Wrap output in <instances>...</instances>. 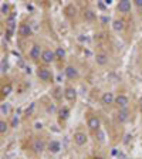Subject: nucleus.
<instances>
[{
  "label": "nucleus",
  "instance_id": "7",
  "mask_svg": "<svg viewBox=\"0 0 142 159\" xmlns=\"http://www.w3.org/2000/svg\"><path fill=\"white\" fill-rule=\"evenodd\" d=\"M41 54H43V51H40V46H37V44H34L33 47L30 48V51H29V55H30L31 60L41 58Z\"/></svg>",
  "mask_w": 142,
  "mask_h": 159
},
{
  "label": "nucleus",
  "instance_id": "10",
  "mask_svg": "<svg viewBox=\"0 0 142 159\" xmlns=\"http://www.w3.org/2000/svg\"><path fill=\"white\" fill-rule=\"evenodd\" d=\"M101 101L104 105H111V104H115V97L112 92H104L101 97Z\"/></svg>",
  "mask_w": 142,
  "mask_h": 159
},
{
  "label": "nucleus",
  "instance_id": "13",
  "mask_svg": "<svg viewBox=\"0 0 142 159\" xmlns=\"http://www.w3.org/2000/svg\"><path fill=\"white\" fill-rule=\"evenodd\" d=\"M33 149L36 153H41L46 149V145H44V142L41 141V139H36L33 142Z\"/></svg>",
  "mask_w": 142,
  "mask_h": 159
},
{
  "label": "nucleus",
  "instance_id": "26",
  "mask_svg": "<svg viewBox=\"0 0 142 159\" xmlns=\"http://www.w3.org/2000/svg\"><path fill=\"white\" fill-rule=\"evenodd\" d=\"M17 125H19V117L14 115L13 117V121H11V126H13V128H16Z\"/></svg>",
  "mask_w": 142,
  "mask_h": 159
},
{
  "label": "nucleus",
  "instance_id": "12",
  "mask_svg": "<svg viewBox=\"0 0 142 159\" xmlns=\"http://www.w3.org/2000/svg\"><path fill=\"white\" fill-rule=\"evenodd\" d=\"M117 119H118V122H126L129 119V112L128 109H119L118 114H117Z\"/></svg>",
  "mask_w": 142,
  "mask_h": 159
},
{
  "label": "nucleus",
  "instance_id": "24",
  "mask_svg": "<svg viewBox=\"0 0 142 159\" xmlns=\"http://www.w3.org/2000/svg\"><path fill=\"white\" fill-rule=\"evenodd\" d=\"M9 10H10V6H9V4H6V3L2 4V13H3V14H9Z\"/></svg>",
  "mask_w": 142,
  "mask_h": 159
},
{
  "label": "nucleus",
  "instance_id": "21",
  "mask_svg": "<svg viewBox=\"0 0 142 159\" xmlns=\"http://www.w3.org/2000/svg\"><path fill=\"white\" fill-rule=\"evenodd\" d=\"M58 114H60L61 118H67L68 114H70V109H68L67 107H63V108L60 109V112H58Z\"/></svg>",
  "mask_w": 142,
  "mask_h": 159
},
{
  "label": "nucleus",
  "instance_id": "14",
  "mask_svg": "<svg viewBox=\"0 0 142 159\" xmlns=\"http://www.w3.org/2000/svg\"><path fill=\"white\" fill-rule=\"evenodd\" d=\"M48 151H50L51 153H58L61 151V145L58 141H51L50 144H48Z\"/></svg>",
  "mask_w": 142,
  "mask_h": 159
},
{
  "label": "nucleus",
  "instance_id": "34",
  "mask_svg": "<svg viewBox=\"0 0 142 159\" xmlns=\"http://www.w3.org/2000/svg\"><path fill=\"white\" fill-rule=\"evenodd\" d=\"M141 14H142V9H141Z\"/></svg>",
  "mask_w": 142,
  "mask_h": 159
},
{
  "label": "nucleus",
  "instance_id": "20",
  "mask_svg": "<svg viewBox=\"0 0 142 159\" xmlns=\"http://www.w3.org/2000/svg\"><path fill=\"white\" fill-rule=\"evenodd\" d=\"M9 111H10V107H9V104H7V102H3V104H2V108H0L2 115H7V114H9Z\"/></svg>",
  "mask_w": 142,
  "mask_h": 159
},
{
  "label": "nucleus",
  "instance_id": "28",
  "mask_svg": "<svg viewBox=\"0 0 142 159\" xmlns=\"http://www.w3.org/2000/svg\"><path fill=\"white\" fill-rule=\"evenodd\" d=\"M98 139H100V142H102V141H104V134H102L101 131H98Z\"/></svg>",
  "mask_w": 142,
  "mask_h": 159
},
{
  "label": "nucleus",
  "instance_id": "23",
  "mask_svg": "<svg viewBox=\"0 0 142 159\" xmlns=\"http://www.w3.org/2000/svg\"><path fill=\"white\" fill-rule=\"evenodd\" d=\"M84 16H85V19H87V20H94V19H95V14H94V11H92V10H87Z\"/></svg>",
  "mask_w": 142,
  "mask_h": 159
},
{
  "label": "nucleus",
  "instance_id": "6",
  "mask_svg": "<svg viewBox=\"0 0 142 159\" xmlns=\"http://www.w3.org/2000/svg\"><path fill=\"white\" fill-rule=\"evenodd\" d=\"M65 75L68 80H77L78 78V70L74 65H67L65 67Z\"/></svg>",
  "mask_w": 142,
  "mask_h": 159
},
{
  "label": "nucleus",
  "instance_id": "2",
  "mask_svg": "<svg viewBox=\"0 0 142 159\" xmlns=\"http://www.w3.org/2000/svg\"><path fill=\"white\" fill-rule=\"evenodd\" d=\"M37 77L40 78L41 81L48 82L51 80V73H50V70L46 67H38L37 68Z\"/></svg>",
  "mask_w": 142,
  "mask_h": 159
},
{
  "label": "nucleus",
  "instance_id": "18",
  "mask_svg": "<svg viewBox=\"0 0 142 159\" xmlns=\"http://www.w3.org/2000/svg\"><path fill=\"white\" fill-rule=\"evenodd\" d=\"M6 23H7V27L10 29V30H13L14 24H16V16H14V14L9 16V17H7V20H6Z\"/></svg>",
  "mask_w": 142,
  "mask_h": 159
},
{
  "label": "nucleus",
  "instance_id": "11",
  "mask_svg": "<svg viewBox=\"0 0 142 159\" xmlns=\"http://www.w3.org/2000/svg\"><path fill=\"white\" fill-rule=\"evenodd\" d=\"M19 36H21V37H29V36H31L30 24H21L20 27H19Z\"/></svg>",
  "mask_w": 142,
  "mask_h": 159
},
{
  "label": "nucleus",
  "instance_id": "35",
  "mask_svg": "<svg viewBox=\"0 0 142 159\" xmlns=\"http://www.w3.org/2000/svg\"><path fill=\"white\" fill-rule=\"evenodd\" d=\"M97 159H102V158H97Z\"/></svg>",
  "mask_w": 142,
  "mask_h": 159
},
{
  "label": "nucleus",
  "instance_id": "29",
  "mask_svg": "<svg viewBox=\"0 0 142 159\" xmlns=\"http://www.w3.org/2000/svg\"><path fill=\"white\" fill-rule=\"evenodd\" d=\"M36 129H43V124L41 122H36V126H34Z\"/></svg>",
  "mask_w": 142,
  "mask_h": 159
},
{
  "label": "nucleus",
  "instance_id": "1",
  "mask_svg": "<svg viewBox=\"0 0 142 159\" xmlns=\"http://www.w3.org/2000/svg\"><path fill=\"white\" fill-rule=\"evenodd\" d=\"M128 104H129V99L126 95L119 94L115 97V105H117L119 109H126L128 108Z\"/></svg>",
  "mask_w": 142,
  "mask_h": 159
},
{
  "label": "nucleus",
  "instance_id": "17",
  "mask_svg": "<svg viewBox=\"0 0 142 159\" xmlns=\"http://www.w3.org/2000/svg\"><path fill=\"white\" fill-rule=\"evenodd\" d=\"M11 91H13V87H11L10 84L4 85V87L2 88V97H3V98H6V97H9V95L11 94Z\"/></svg>",
  "mask_w": 142,
  "mask_h": 159
},
{
  "label": "nucleus",
  "instance_id": "15",
  "mask_svg": "<svg viewBox=\"0 0 142 159\" xmlns=\"http://www.w3.org/2000/svg\"><path fill=\"white\" fill-rule=\"evenodd\" d=\"M112 29H114L115 31H122L124 29H125V23H124V20H119V19H117V20L112 21Z\"/></svg>",
  "mask_w": 142,
  "mask_h": 159
},
{
  "label": "nucleus",
  "instance_id": "31",
  "mask_svg": "<svg viewBox=\"0 0 142 159\" xmlns=\"http://www.w3.org/2000/svg\"><path fill=\"white\" fill-rule=\"evenodd\" d=\"M33 108H34V104H31L30 109H27V111H26V112H27V114H30V112H31V111H33Z\"/></svg>",
  "mask_w": 142,
  "mask_h": 159
},
{
  "label": "nucleus",
  "instance_id": "32",
  "mask_svg": "<svg viewBox=\"0 0 142 159\" xmlns=\"http://www.w3.org/2000/svg\"><path fill=\"white\" fill-rule=\"evenodd\" d=\"M139 109H141V112H142V97L139 98Z\"/></svg>",
  "mask_w": 142,
  "mask_h": 159
},
{
  "label": "nucleus",
  "instance_id": "27",
  "mask_svg": "<svg viewBox=\"0 0 142 159\" xmlns=\"http://www.w3.org/2000/svg\"><path fill=\"white\" fill-rule=\"evenodd\" d=\"M134 4H135L136 7H141L142 9V0H134Z\"/></svg>",
  "mask_w": 142,
  "mask_h": 159
},
{
  "label": "nucleus",
  "instance_id": "16",
  "mask_svg": "<svg viewBox=\"0 0 142 159\" xmlns=\"http://www.w3.org/2000/svg\"><path fill=\"white\" fill-rule=\"evenodd\" d=\"M95 63L98 65H105L108 63V55L107 54H97L95 55Z\"/></svg>",
  "mask_w": 142,
  "mask_h": 159
},
{
  "label": "nucleus",
  "instance_id": "5",
  "mask_svg": "<svg viewBox=\"0 0 142 159\" xmlns=\"http://www.w3.org/2000/svg\"><path fill=\"white\" fill-rule=\"evenodd\" d=\"M131 7H132V3L129 0H121L118 3V6H117V9H118L119 13H129Z\"/></svg>",
  "mask_w": 142,
  "mask_h": 159
},
{
  "label": "nucleus",
  "instance_id": "30",
  "mask_svg": "<svg viewBox=\"0 0 142 159\" xmlns=\"http://www.w3.org/2000/svg\"><path fill=\"white\" fill-rule=\"evenodd\" d=\"M108 20H109V19L107 16H102L101 17V21H102V23H108Z\"/></svg>",
  "mask_w": 142,
  "mask_h": 159
},
{
  "label": "nucleus",
  "instance_id": "22",
  "mask_svg": "<svg viewBox=\"0 0 142 159\" xmlns=\"http://www.w3.org/2000/svg\"><path fill=\"white\" fill-rule=\"evenodd\" d=\"M7 124L4 121H0V134H2V135H4V134H6L7 132Z\"/></svg>",
  "mask_w": 142,
  "mask_h": 159
},
{
  "label": "nucleus",
  "instance_id": "8",
  "mask_svg": "<svg viewBox=\"0 0 142 159\" xmlns=\"http://www.w3.org/2000/svg\"><path fill=\"white\" fill-rule=\"evenodd\" d=\"M74 142L77 144L78 146H82L87 144V135L84 132H75L74 134Z\"/></svg>",
  "mask_w": 142,
  "mask_h": 159
},
{
  "label": "nucleus",
  "instance_id": "4",
  "mask_svg": "<svg viewBox=\"0 0 142 159\" xmlns=\"http://www.w3.org/2000/svg\"><path fill=\"white\" fill-rule=\"evenodd\" d=\"M88 128L91 129V131H100V126H101V121H100L98 117H90L88 118V122H87Z\"/></svg>",
  "mask_w": 142,
  "mask_h": 159
},
{
  "label": "nucleus",
  "instance_id": "19",
  "mask_svg": "<svg viewBox=\"0 0 142 159\" xmlns=\"http://www.w3.org/2000/svg\"><path fill=\"white\" fill-rule=\"evenodd\" d=\"M64 55H65L64 48H61V47H57V48H55V57L60 58V60H63V58H64Z\"/></svg>",
  "mask_w": 142,
  "mask_h": 159
},
{
  "label": "nucleus",
  "instance_id": "33",
  "mask_svg": "<svg viewBox=\"0 0 142 159\" xmlns=\"http://www.w3.org/2000/svg\"><path fill=\"white\" fill-rule=\"evenodd\" d=\"M129 138H131V136H129V135H126V136H125V141H124V142H125V144H128V141H129Z\"/></svg>",
  "mask_w": 142,
  "mask_h": 159
},
{
  "label": "nucleus",
  "instance_id": "3",
  "mask_svg": "<svg viewBox=\"0 0 142 159\" xmlns=\"http://www.w3.org/2000/svg\"><path fill=\"white\" fill-rule=\"evenodd\" d=\"M55 58H57V57H55V51H51L50 48L44 50L43 54H41V61H43V63H46V64H50V63H53Z\"/></svg>",
  "mask_w": 142,
  "mask_h": 159
},
{
  "label": "nucleus",
  "instance_id": "25",
  "mask_svg": "<svg viewBox=\"0 0 142 159\" xmlns=\"http://www.w3.org/2000/svg\"><path fill=\"white\" fill-rule=\"evenodd\" d=\"M6 71H7V63L6 60H2V74H4Z\"/></svg>",
  "mask_w": 142,
  "mask_h": 159
},
{
  "label": "nucleus",
  "instance_id": "9",
  "mask_svg": "<svg viewBox=\"0 0 142 159\" xmlns=\"http://www.w3.org/2000/svg\"><path fill=\"white\" fill-rule=\"evenodd\" d=\"M64 95H65V98H67L70 102H74L75 99H77V91H75V88H73V87L65 88Z\"/></svg>",
  "mask_w": 142,
  "mask_h": 159
}]
</instances>
